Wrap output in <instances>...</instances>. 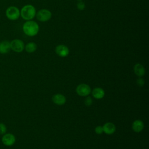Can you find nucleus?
<instances>
[{
	"label": "nucleus",
	"mask_w": 149,
	"mask_h": 149,
	"mask_svg": "<svg viewBox=\"0 0 149 149\" xmlns=\"http://www.w3.org/2000/svg\"><path fill=\"white\" fill-rule=\"evenodd\" d=\"M95 132L97 134H101L103 132V128L102 126H97L95 128Z\"/></svg>",
	"instance_id": "18"
},
{
	"label": "nucleus",
	"mask_w": 149,
	"mask_h": 149,
	"mask_svg": "<svg viewBox=\"0 0 149 149\" xmlns=\"http://www.w3.org/2000/svg\"><path fill=\"white\" fill-rule=\"evenodd\" d=\"M36 17L38 20L42 22L48 21L52 16V13L50 10L47 9H42L39 10L36 13Z\"/></svg>",
	"instance_id": "4"
},
{
	"label": "nucleus",
	"mask_w": 149,
	"mask_h": 149,
	"mask_svg": "<svg viewBox=\"0 0 149 149\" xmlns=\"http://www.w3.org/2000/svg\"><path fill=\"white\" fill-rule=\"evenodd\" d=\"M37 48V44L34 42H30L24 46L26 51L28 53H33L36 51Z\"/></svg>",
	"instance_id": "15"
},
{
	"label": "nucleus",
	"mask_w": 149,
	"mask_h": 149,
	"mask_svg": "<svg viewBox=\"0 0 149 149\" xmlns=\"http://www.w3.org/2000/svg\"><path fill=\"white\" fill-rule=\"evenodd\" d=\"M10 49L16 52H21L24 49V44L20 39H14L10 42Z\"/></svg>",
	"instance_id": "6"
},
{
	"label": "nucleus",
	"mask_w": 149,
	"mask_h": 149,
	"mask_svg": "<svg viewBox=\"0 0 149 149\" xmlns=\"http://www.w3.org/2000/svg\"><path fill=\"white\" fill-rule=\"evenodd\" d=\"M92 102H93V100L91 99V98L90 97H87L86 99H85V101H84V104L87 107H89L90 106L91 104H92Z\"/></svg>",
	"instance_id": "19"
},
{
	"label": "nucleus",
	"mask_w": 149,
	"mask_h": 149,
	"mask_svg": "<svg viewBox=\"0 0 149 149\" xmlns=\"http://www.w3.org/2000/svg\"><path fill=\"white\" fill-rule=\"evenodd\" d=\"M144 127V123L142 120L140 119L135 120L132 125V127L133 130L136 133H140L141 132Z\"/></svg>",
	"instance_id": "11"
},
{
	"label": "nucleus",
	"mask_w": 149,
	"mask_h": 149,
	"mask_svg": "<svg viewBox=\"0 0 149 149\" xmlns=\"http://www.w3.org/2000/svg\"><path fill=\"white\" fill-rule=\"evenodd\" d=\"M77 1H81L82 0H77Z\"/></svg>",
	"instance_id": "21"
},
{
	"label": "nucleus",
	"mask_w": 149,
	"mask_h": 149,
	"mask_svg": "<svg viewBox=\"0 0 149 149\" xmlns=\"http://www.w3.org/2000/svg\"><path fill=\"white\" fill-rule=\"evenodd\" d=\"M134 73L139 77H143L146 73V70L143 65L137 63L133 67Z\"/></svg>",
	"instance_id": "12"
},
{
	"label": "nucleus",
	"mask_w": 149,
	"mask_h": 149,
	"mask_svg": "<svg viewBox=\"0 0 149 149\" xmlns=\"http://www.w3.org/2000/svg\"><path fill=\"white\" fill-rule=\"evenodd\" d=\"M10 49V42L6 40L2 41L0 42V53L2 54H7Z\"/></svg>",
	"instance_id": "14"
},
{
	"label": "nucleus",
	"mask_w": 149,
	"mask_h": 149,
	"mask_svg": "<svg viewBox=\"0 0 149 149\" xmlns=\"http://www.w3.org/2000/svg\"><path fill=\"white\" fill-rule=\"evenodd\" d=\"M23 31L28 36H35L39 31V26L33 20H27L23 25Z\"/></svg>",
	"instance_id": "1"
},
{
	"label": "nucleus",
	"mask_w": 149,
	"mask_h": 149,
	"mask_svg": "<svg viewBox=\"0 0 149 149\" xmlns=\"http://www.w3.org/2000/svg\"><path fill=\"white\" fill-rule=\"evenodd\" d=\"M76 91L79 95L81 97H86L91 93V90L89 85L85 83H82L77 86Z\"/></svg>",
	"instance_id": "5"
},
{
	"label": "nucleus",
	"mask_w": 149,
	"mask_h": 149,
	"mask_svg": "<svg viewBox=\"0 0 149 149\" xmlns=\"http://www.w3.org/2000/svg\"><path fill=\"white\" fill-rule=\"evenodd\" d=\"M86 8V5L84 2L81 1H79L77 3V8L79 10H83Z\"/></svg>",
	"instance_id": "16"
},
{
	"label": "nucleus",
	"mask_w": 149,
	"mask_h": 149,
	"mask_svg": "<svg viewBox=\"0 0 149 149\" xmlns=\"http://www.w3.org/2000/svg\"><path fill=\"white\" fill-rule=\"evenodd\" d=\"M52 99L54 103L58 105H63L65 104L66 101V97L63 94H54Z\"/></svg>",
	"instance_id": "10"
},
{
	"label": "nucleus",
	"mask_w": 149,
	"mask_h": 149,
	"mask_svg": "<svg viewBox=\"0 0 149 149\" xmlns=\"http://www.w3.org/2000/svg\"><path fill=\"white\" fill-rule=\"evenodd\" d=\"M21 17L26 20H32L36 15V10L32 5H26L20 10Z\"/></svg>",
	"instance_id": "2"
},
{
	"label": "nucleus",
	"mask_w": 149,
	"mask_h": 149,
	"mask_svg": "<svg viewBox=\"0 0 149 149\" xmlns=\"http://www.w3.org/2000/svg\"><path fill=\"white\" fill-rule=\"evenodd\" d=\"M136 83H137V84L139 86L142 87V86H143V85L144 84V80L142 77H139L137 79V81H136Z\"/></svg>",
	"instance_id": "20"
},
{
	"label": "nucleus",
	"mask_w": 149,
	"mask_h": 149,
	"mask_svg": "<svg viewBox=\"0 0 149 149\" xmlns=\"http://www.w3.org/2000/svg\"><path fill=\"white\" fill-rule=\"evenodd\" d=\"M91 92L93 97L95 99H101L105 96V91L101 87H95Z\"/></svg>",
	"instance_id": "13"
},
{
	"label": "nucleus",
	"mask_w": 149,
	"mask_h": 149,
	"mask_svg": "<svg viewBox=\"0 0 149 149\" xmlns=\"http://www.w3.org/2000/svg\"><path fill=\"white\" fill-rule=\"evenodd\" d=\"M103 132L107 134H112L116 131V126L112 122H107L103 126Z\"/></svg>",
	"instance_id": "9"
},
{
	"label": "nucleus",
	"mask_w": 149,
	"mask_h": 149,
	"mask_svg": "<svg viewBox=\"0 0 149 149\" xmlns=\"http://www.w3.org/2000/svg\"><path fill=\"white\" fill-rule=\"evenodd\" d=\"M55 52L56 54L62 58L66 57L69 54V49L68 47L63 44H60L56 47L55 48Z\"/></svg>",
	"instance_id": "7"
},
{
	"label": "nucleus",
	"mask_w": 149,
	"mask_h": 149,
	"mask_svg": "<svg viewBox=\"0 0 149 149\" xmlns=\"http://www.w3.org/2000/svg\"><path fill=\"white\" fill-rule=\"evenodd\" d=\"M5 15L7 18L10 20H16L20 16V10L15 6H10L7 8L5 11Z\"/></svg>",
	"instance_id": "3"
},
{
	"label": "nucleus",
	"mask_w": 149,
	"mask_h": 149,
	"mask_svg": "<svg viewBox=\"0 0 149 149\" xmlns=\"http://www.w3.org/2000/svg\"><path fill=\"white\" fill-rule=\"evenodd\" d=\"M6 132V126L2 123H0V134H4Z\"/></svg>",
	"instance_id": "17"
},
{
	"label": "nucleus",
	"mask_w": 149,
	"mask_h": 149,
	"mask_svg": "<svg viewBox=\"0 0 149 149\" xmlns=\"http://www.w3.org/2000/svg\"><path fill=\"white\" fill-rule=\"evenodd\" d=\"M16 141L15 137L11 133H6L3 135L2 138V141L3 144L7 146H12Z\"/></svg>",
	"instance_id": "8"
}]
</instances>
